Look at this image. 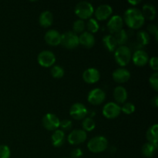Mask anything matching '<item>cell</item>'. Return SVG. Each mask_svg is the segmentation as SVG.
<instances>
[{"instance_id":"6da1fadb","label":"cell","mask_w":158,"mask_h":158,"mask_svg":"<svg viewBox=\"0 0 158 158\" xmlns=\"http://www.w3.org/2000/svg\"><path fill=\"white\" fill-rule=\"evenodd\" d=\"M124 21L129 28L138 29L143 26L145 19L140 9L137 8H130L124 12Z\"/></svg>"},{"instance_id":"7a4b0ae2","label":"cell","mask_w":158,"mask_h":158,"mask_svg":"<svg viewBox=\"0 0 158 158\" xmlns=\"http://www.w3.org/2000/svg\"><path fill=\"white\" fill-rule=\"evenodd\" d=\"M114 58L117 64L120 66H125L131 62L132 53L130 47L127 46H120L116 49L114 52Z\"/></svg>"},{"instance_id":"3957f363","label":"cell","mask_w":158,"mask_h":158,"mask_svg":"<svg viewBox=\"0 0 158 158\" xmlns=\"http://www.w3.org/2000/svg\"><path fill=\"white\" fill-rule=\"evenodd\" d=\"M108 148V140L103 136L93 137L87 143V148L93 153H101Z\"/></svg>"},{"instance_id":"277c9868","label":"cell","mask_w":158,"mask_h":158,"mask_svg":"<svg viewBox=\"0 0 158 158\" xmlns=\"http://www.w3.org/2000/svg\"><path fill=\"white\" fill-rule=\"evenodd\" d=\"M94 12V6L89 2H80L75 6V14L80 18V19L84 20L89 19Z\"/></svg>"},{"instance_id":"5b68a950","label":"cell","mask_w":158,"mask_h":158,"mask_svg":"<svg viewBox=\"0 0 158 158\" xmlns=\"http://www.w3.org/2000/svg\"><path fill=\"white\" fill-rule=\"evenodd\" d=\"M60 44L68 49H75L80 45L79 36L72 31H68L61 34Z\"/></svg>"},{"instance_id":"8992f818","label":"cell","mask_w":158,"mask_h":158,"mask_svg":"<svg viewBox=\"0 0 158 158\" xmlns=\"http://www.w3.org/2000/svg\"><path fill=\"white\" fill-rule=\"evenodd\" d=\"M39 64L43 67H51L56 62V56L49 50H43L37 56Z\"/></svg>"},{"instance_id":"52a82bcc","label":"cell","mask_w":158,"mask_h":158,"mask_svg":"<svg viewBox=\"0 0 158 158\" xmlns=\"http://www.w3.org/2000/svg\"><path fill=\"white\" fill-rule=\"evenodd\" d=\"M60 120L58 117L55 114H50V113L45 114L42 120L43 127L49 131H55L56 130L58 129V127H60Z\"/></svg>"},{"instance_id":"ba28073f","label":"cell","mask_w":158,"mask_h":158,"mask_svg":"<svg viewBox=\"0 0 158 158\" xmlns=\"http://www.w3.org/2000/svg\"><path fill=\"white\" fill-rule=\"evenodd\" d=\"M86 138L87 134L86 131L82 129H76L69 133L67 137V140L70 144L78 145L86 141Z\"/></svg>"},{"instance_id":"9c48e42d","label":"cell","mask_w":158,"mask_h":158,"mask_svg":"<svg viewBox=\"0 0 158 158\" xmlns=\"http://www.w3.org/2000/svg\"><path fill=\"white\" fill-rule=\"evenodd\" d=\"M121 113V107L114 102H110L104 105L103 108V114L107 119H115Z\"/></svg>"},{"instance_id":"30bf717a","label":"cell","mask_w":158,"mask_h":158,"mask_svg":"<svg viewBox=\"0 0 158 158\" xmlns=\"http://www.w3.org/2000/svg\"><path fill=\"white\" fill-rule=\"evenodd\" d=\"M69 114L75 120H83L88 114V110L83 103H76L69 109Z\"/></svg>"},{"instance_id":"8fae6325","label":"cell","mask_w":158,"mask_h":158,"mask_svg":"<svg viewBox=\"0 0 158 158\" xmlns=\"http://www.w3.org/2000/svg\"><path fill=\"white\" fill-rule=\"evenodd\" d=\"M106 99V94L103 89L100 88H95L90 90L88 94L87 100L93 105H100L103 103Z\"/></svg>"},{"instance_id":"7c38bea8","label":"cell","mask_w":158,"mask_h":158,"mask_svg":"<svg viewBox=\"0 0 158 158\" xmlns=\"http://www.w3.org/2000/svg\"><path fill=\"white\" fill-rule=\"evenodd\" d=\"M123 20L120 15H115L111 17L107 23V29L111 33V35L115 34L118 31L123 29Z\"/></svg>"},{"instance_id":"4fadbf2b","label":"cell","mask_w":158,"mask_h":158,"mask_svg":"<svg viewBox=\"0 0 158 158\" xmlns=\"http://www.w3.org/2000/svg\"><path fill=\"white\" fill-rule=\"evenodd\" d=\"M83 79L86 83L94 84L100 80V73L96 68H88L83 72Z\"/></svg>"},{"instance_id":"5bb4252c","label":"cell","mask_w":158,"mask_h":158,"mask_svg":"<svg viewBox=\"0 0 158 158\" xmlns=\"http://www.w3.org/2000/svg\"><path fill=\"white\" fill-rule=\"evenodd\" d=\"M44 39L48 45L51 46H56L60 44L61 34L56 29H50L46 32Z\"/></svg>"},{"instance_id":"9a60e30c","label":"cell","mask_w":158,"mask_h":158,"mask_svg":"<svg viewBox=\"0 0 158 158\" xmlns=\"http://www.w3.org/2000/svg\"><path fill=\"white\" fill-rule=\"evenodd\" d=\"M95 16L97 20H106L109 18L113 13V9L110 5H100L97 8L95 12Z\"/></svg>"},{"instance_id":"2e32d148","label":"cell","mask_w":158,"mask_h":158,"mask_svg":"<svg viewBox=\"0 0 158 158\" xmlns=\"http://www.w3.org/2000/svg\"><path fill=\"white\" fill-rule=\"evenodd\" d=\"M131 59L134 64L137 66H145L149 61V56H148V52L143 49L134 51Z\"/></svg>"},{"instance_id":"e0dca14e","label":"cell","mask_w":158,"mask_h":158,"mask_svg":"<svg viewBox=\"0 0 158 158\" xmlns=\"http://www.w3.org/2000/svg\"><path fill=\"white\" fill-rule=\"evenodd\" d=\"M113 79L119 83H127L131 78V73L125 68H118L113 72Z\"/></svg>"},{"instance_id":"ac0fdd59","label":"cell","mask_w":158,"mask_h":158,"mask_svg":"<svg viewBox=\"0 0 158 158\" xmlns=\"http://www.w3.org/2000/svg\"><path fill=\"white\" fill-rule=\"evenodd\" d=\"M95 37L89 32H83L79 36V43L86 48H91L95 44Z\"/></svg>"},{"instance_id":"d6986e66","label":"cell","mask_w":158,"mask_h":158,"mask_svg":"<svg viewBox=\"0 0 158 158\" xmlns=\"http://www.w3.org/2000/svg\"><path fill=\"white\" fill-rule=\"evenodd\" d=\"M40 25L43 28L49 27L53 23V15L50 11H44L42 12L39 18Z\"/></svg>"},{"instance_id":"ffe728a7","label":"cell","mask_w":158,"mask_h":158,"mask_svg":"<svg viewBox=\"0 0 158 158\" xmlns=\"http://www.w3.org/2000/svg\"><path fill=\"white\" fill-rule=\"evenodd\" d=\"M127 97V91L123 86H118L114 89V100L117 103H124Z\"/></svg>"},{"instance_id":"44dd1931","label":"cell","mask_w":158,"mask_h":158,"mask_svg":"<svg viewBox=\"0 0 158 158\" xmlns=\"http://www.w3.org/2000/svg\"><path fill=\"white\" fill-rule=\"evenodd\" d=\"M52 143L56 148H60L64 143L65 133L62 130H56L51 137Z\"/></svg>"},{"instance_id":"7402d4cb","label":"cell","mask_w":158,"mask_h":158,"mask_svg":"<svg viewBox=\"0 0 158 158\" xmlns=\"http://www.w3.org/2000/svg\"><path fill=\"white\" fill-rule=\"evenodd\" d=\"M158 125H152L147 131V139L149 141V143H152L154 146L157 147L158 142Z\"/></svg>"},{"instance_id":"603a6c76","label":"cell","mask_w":158,"mask_h":158,"mask_svg":"<svg viewBox=\"0 0 158 158\" xmlns=\"http://www.w3.org/2000/svg\"><path fill=\"white\" fill-rule=\"evenodd\" d=\"M103 43L104 44L105 48L110 52H114L117 48V43L114 39V35H105L103 38Z\"/></svg>"},{"instance_id":"cb8c5ba5","label":"cell","mask_w":158,"mask_h":158,"mask_svg":"<svg viewBox=\"0 0 158 158\" xmlns=\"http://www.w3.org/2000/svg\"><path fill=\"white\" fill-rule=\"evenodd\" d=\"M114 37L115 39L116 42L117 43V46H125V44L127 43V42L128 41V32H127L125 29H122L121 30L118 31L117 32H116L115 34H114Z\"/></svg>"},{"instance_id":"d4e9b609","label":"cell","mask_w":158,"mask_h":158,"mask_svg":"<svg viewBox=\"0 0 158 158\" xmlns=\"http://www.w3.org/2000/svg\"><path fill=\"white\" fill-rule=\"evenodd\" d=\"M141 12L144 19H148L149 20L154 19L156 17V9L151 4H145L143 6Z\"/></svg>"},{"instance_id":"484cf974","label":"cell","mask_w":158,"mask_h":158,"mask_svg":"<svg viewBox=\"0 0 158 158\" xmlns=\"http://www.w3.org/2000/svg\"><path fill=\"white\" fill-rule=\"evenodd\" d=\"M157 149V147L154 146V144H152V143L148 142V143H144V144L143 145V147H142V154L146 157H154V155L155 154Z\"/></svg>"},{"instance_id":"4316f807","label":"cell","mask_w":158,"mask_h":158,"mask_svg":"<svg viewBox=\"0 0 158 158\" xmlns=\"http://www.w3.org/2000/svg\"><path fill=\"white\" fill-rule=\"evenodd\" d=\"M150 35L148 32L144 30H140L138 31L137 33V42L140 45L144 47L145 46L150 43Z\"/></svg>"},{"instance_id":"83f0119b","label":"cell","mask_w":158,"mask_h":158,"mask_svg":"<svg viewBox=\"0 0 158 158\" xmlns=\"http://www.w3.org/2000/svg\"><path fill=\"white\" fill-rule=\"evenodd\" d=\"M83 130L85 131H92L95 129L96 123L94 120L91 117H85L82 123Z\"/></svg>"},{"instance_id":"f1b7e54d","label":"cell","mask_w":158,"mask_h":158,"mask_svg":"<svg viewBox=\"0 0 158 158\" xmlns=\"http://www.w3.org/2000/svg\"><path fill=\"white\" fill-rule=\"evenodd\" d=\"M86 28V24L84 23V20L77 19L74 22L73 29V32L77 35L78 33H83L84 32V29Z\"/></svg>"},{"instance_id":"f546056e","label":"cell","mask_w":158,"mask_h":158,"mask_svg":"<svg viewBox=\"0 0 158 158\" xmlns=\"http://www.w3.org/2000/svg\"><path fill=\"white\" fill-rule=\"evenodd\" d=\"M50 73L52 77H54L56 79H60L64 76L65 70L62 66H53L51 68Z\"/></svg>"},{"instance_id":"4dcf8cb0","label":"cell","mask_w":158,"mask_h":158,"mask_svg":"<svg viewBox=\"0 0 158 158\" xmlns=\"http://www.w3.org/2000/svg\"><path fill=\"white\" fill-rule=\"evenodd\" d=\"M87 29L89 32L90 33H95V32H98L99 29H100V26H99V23L97 22V19H89L88 20V23H87Z\"/></svg>"},{"instance_id":"1f68e13d","label":"cell","mask_w":158,"mask_h":158,"mask_svg":"<svg viewBox=\"0 0 158 158\" xmlns=\"http://www.w3.org/2000/svg\"><path fill=\"white\" fill-rule=\"evenodd\" d=\"M135 110H136V107L135 106H134V103H129V102L123 103V105L121 107L122 112L124 113L125 114H127V115L135 112Z\"/></svg>"},{"instance_id":"d6a6232c","label":"cell","mask_w":158,"mask_h":158,"mask_svg":"<svg viewBox=\"0 0 158 158\" xmlns=\"http://www.w3.org/2000/svg\"><path fill=\"white\" fill-rule=\"evenodd\" d=\"M149 83L155 91L158 90V73L155 72L150 77Z\"/></svg>"},{"instance_id":"836d02e7","label":"cell","mask_w":158,"mask_h":158,"mask_svg":"<svg viewBox=\"0 0 158 158\" xmlns=\"http://www.w3.org/2000/svg\"><path fill=\"white\" fill-rule=\"evenodd\" d=\"M11 151L7 145H0V158H9Z\"/></svg>"},{"instance_id":"e575fe53","label":"cell","mask_w":158,"mask_h":158,"mask_svg":"<svg viewBox=\"0 0 158 158\" xmlns=\"http://www.w3.org/2000/svg\"><path fill=\"white\" fill-rule=\"evenodd\" d=\"M60 127L63 131H69L72 128L73 123L69 120H63L60 122Z\"/></svg>"},{"instance_id":"d590c367","label":"cell","mask_w":158,"mask_h":158,"mask_svg":"<svg viewBox=\"0 0 158 158\" xmlns=\"http://www.w3.org/2000/svg\"><path fill=\"white\" fill-rule=\"evenodd\" d=\"M148 31L151 34L154 35L156 40H157V36H158V29L157 26L155 24H151L148 26Z\"/></svg>"},{"instance_id":"8d00e7d4","label":"cell","mask_w":158,"mask_h":158,"mask_svg":"<svg viewBox=\"0 0 158 158\" xmlns=\"http://www.w3.org/2000/svg\"><path fill=\"white\" fill-rule=\"evenodd\" d=\"M149 63H150V66L151 67V69L155 70L156 72L158 70V59L157 56H154L149 60Z\"/></svg>"},{"instance_id":"74e56055","label":"cell","mask_w":158,"mask_h":158,"mask_svg":"<svg viewBox=\"0 0 158 158\" xmlns=\"http://www.w3.org/2000/svg\"><path fill=\"white\" fill-rule=\"evenodd\" d=\"M83 154V151H82L80 148H76V149H73L70 153L71 158H80L82 157Z\"/></svg>"},{"instance_id":"f35d334b","label":"cell","mask_w":158,"mask_h":158,"mask_svg":"<svg viewBox=\"0 0 158 158\" xmlns=\"http://www.w3.org/2000/svg\"><path fill=\"white\" fill-rule=\"evenodd\" d=\"M151 104L154 106V107H157L158 106V96H155L151 100Z\"/></svg>"},{"instance_id":"ab89813d","label":"cell","mask_w":158,"mask_h":158,"mask_svg":"<svg viewBox=\"0 0 158 158\" xmlns=\"http://www.w3.org/2000/svg\"><path fill=\"white\" fill-rule=\"evenodd\" d=\"M128 3H130V4H131L132 6H137V4H139V3H140V0H137V1H128Z\"/></svg>"},{"instance_id":"60d3db41","label":"cell","mask_w":158,"mask_h":158,"mask_svg":"<svg viewBox=\"0 0 158 158\" xmlns=\"http://www.w3.org/2000/svg\"><path fill=\"white\" fill-rule=\"evenodd\" d=\"M63 158H71V157H63Z\"/></svg>"}]
</instances>
